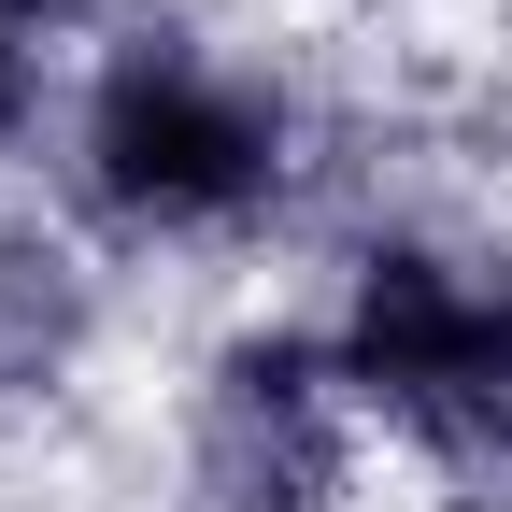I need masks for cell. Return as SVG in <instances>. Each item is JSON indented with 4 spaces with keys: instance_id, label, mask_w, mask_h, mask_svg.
I'll list each match as a JSON object with an SVG mask.
<instances>
[{
    "instance_id": "cell-1",
    "label": "cell",
    "mask_w": 512,
    "mask_h": 512,
    "mask_svg": "<svg viewBox=\"0 0 512 512\" xmlns=\"http://www.w3.org/2000/svg\"><path fill=\"white\" fill-rule=\"evenodd\" d=\"M43 200L114 271H256L271 242L342 228V100L214 0H114Z\"/></svg>"
},
{
    "instance_id": "cell-2",
    "label": "cell",
    "mask_w": 512,
    "mask_h": 512,
    "mask_svg": "<svg viewBox=\"0 0 512 512\" xmlns=\"http://www.w3.org/2000/svg\"><path fill=\"white\" fill-rule=\"evenodd\" d=\"M370 441L427 498H512V214L370 200L313 285Z\"/></svg>"
},
{
    "instance_id": "cell-3",
    "label": "cell",
    "mask_w": 512,
    "mask_h": 512,
    "mask_svg": "<svg viewBox=\"0 0 512 512\" xmlns=\"http://www.w3.org/2000/svg\"><path fill=\"white\" fill-rule=\"evenodd\" d=\"M399 456L370 441L313 299H228L171 384V498L185 512H384Z\"/></svg>"
}]
</instances>
